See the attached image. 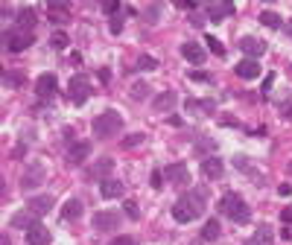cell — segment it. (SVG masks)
<instances>
[{"label": "cell", "instance_id": "6da1fadb", "mask_svg": "<svg viewBox=\"0 0 292 245\" xmlns=\"http://www.w3.org/2000/svg\"><path fill=\"white\" fill-rule=\"evenodd\" d=\"M205 198H208V193H205V190H187L184 196L173 204V219L181 222V225L196 222L199 216L205 213Z\"/></svg>", "mask_w": 292, "mask_h": 245}, {"label": "cell", "instance_id": "7a4b0ae2", "mask_svg": "<svg viewBox=\"0 0 292 245\" xmlns=\"http://www.w3.org/2000/svg\"><path fill=\"white\" fill-rule=\"evenodd\" d=\"M120 128H123V117H120V111H103L100 117H93V137H100V140L117 137Z\"/></svg>", "mask_w": 292, "mask_h": 245}, {"label": "cell", "instance_id": "3957f363", "mask_svg": "<svg viewBox=\"0 0 292 245\" xmlns=\"http://www.w3.org/2000/svg\"><path fill=\"white\" fill-rule=\"evenodd\" d=\"M219 207H222V213H225V216H228L234 225H245V222L251 219V210H248V204H245V201L237 196V193H228V196L222 198Z\"/></svg>", "mask_w": 292, "mask_h": 245}, {"label": "cell", "instance_id": "277c9868", "mask_svg": "<svg viewBox=\"0 0 292 245\" xmlns=\"http://www.w3.org/2000/svg\"><path fill=\"white\" fill-rule=\"evenodd\" d=\"M88 96H91V82H88V76H73V79L68 82V99L73 105H82L88 102Z\"/></svg>", "mask_w": 292, "mask_h": 245}, {"label": "cell", "instance_id": "5b68a950", "mask_svg": "<svg viewBox=\"0 0 292 245\" xmlns=\"http://www.w3.org/2000/svg\"><path fill=\"white\" fill-rule=\"evenodd\" d=\"M44 178H47L44 163L33 161V163H26V169H23V175H21V187H23V190H35V187L44 184Z\"/></svg>", "mask_w": 292, "mask_h": 245}, {"label": "cell", "instance_id": "8992f818", "mask_svg": "<svg viewBox=\"0 0 292 245\" xmlns=\"http://www.w3.org/2000/svg\"><path fill=\"white\" fill-rule=\"evenodd\" d=\"M120 228V213L117 210H96L93 213V231L100 233H111Z\"/></svg>", "mask_w": 292, "mask_h": 245}, {"label": "cell", "instance_id": "52a82bcc", "mask_svg": "<svg viewBox=\"0 0 292 245\" xmlns=\"http://www.w3.org/2000/svg\"><path fill=\"white\" fill-rule=\"evenodd\" d=\"M164 178L173 181L175 187H190V169H187V163H170L164 169Z\"/></svg>", "mask_w": 292, "mask_h": 245}, {"label": "cell", "instance_id": "ba28073f", "mask_svg": "<svg viewBox=\"0 0 292 245\" xmlns=\"http://www.w3.org/2000/svg\"><path fill=\"white\" fill-rule=\"evenodd\" d=\"M35 93H38V99H53L56 96V76L53 73H41L38 79H35Z\"/></svg>", "mask_w": 292, "mask_h": 245}, {"label": "cell", "instance_id": "9c48e42d", "mask_svg": "<svg viewBox=\"0 0 292 245\" xmlns=\"http://www.w3.org/2000/svg\"><path fill=\"white\" fill-rule=\"evenodd\" d=\"M88 155H91V143H88V140H76V143H70L68 158H64V161H68L70 166H79V163H85Z\"/></svg>", "mask_w": 292, "mask_h": 245}, {"label": "cell", "instance_id": "30bf717a", "mask_svg": "<svg viewBox=\"0 0 292 245\" xmlns=\"http://www.w3.org/2000/svg\"><path fill=\"white\" fill-rule=\"evenodd\" d=\"M237 47H240V50H243L248 58H254V61L263 56V53H266V44H263L260 38H254V35H245V38H240V44H237Z\"/></svg>", "mask_w": 292, "mask_h": 245}, {"label": "cell", "instance_id": "8fae6325", "mask_svg": "<svg viewBox=\"0 0 292 245\" xmlns=\"http://www.w3.org/2000/svg\"><path fill=\"white\" fill-rule=\"evenodd\" d=\"M6 47H9L12 53H21V50H26V47H33V32H9L6 35Z\"/></svg>", "mask_w": 292, "mask_h": 245}, {"label": "cell", "instance_id": "7c38bea8", "mask_svg": "<svg viewBox=\"0 0 292 245\" xmlns=\"http://www.w3.org/2000/svg\"><path fill=\"white\" fill-rule=\"evenodd\" d=\"M234 70H237L240 79H257V76H260V64H257L254 58H243Z\"/></svg>", "mask_w": 292, "mask_h": 245}, {"label": "cell", "instance_id": "4fadbf2b", "mask_svg": "<svg viewBox=\"0 0 292 245\" xmlns=\"http://www.w3.org/2000/svg\"><path fill=\"white\" fill-rule=\"evenodd\" d=\"M181 56H184L190 64H202L208 53H205V47H199V44H193V41H187V44L181 47Z\"/></svg>", "mask_w": 292, "mask_h": 245}, {"label": "cell", "instance_id": "5bb4252c", "mask_svg": "<svg viewBox=\"0 0 292 245\" xmlns=\"http://www.w3.org/2000/svg\"><path fill=\"white\" fill-rule=\"evenodd\" d=\"M272 239H275V233H272V225H257V236H248L245 239V245H272Z\"/></svg>", "mask_w": 292, "mask_h": 245}, {"label": "cell", "instance_id": "9a60e30c", "mask_svg": "<svg viewBox=\"0 0 292 245\" xmlns=\"http://www.w3.org/2000/svg\"><path fill=\"white\" fill-rule=\"evenodd\" d=\"M35 216H38V213H33L29 207L23 210V213H15V216H12V228H26V231H33L35 225H38Z\"/></svg>", "mask_w": 292, "mask_h": 245}, {"label": "cell", "instance_id": "2e32d148", "mask_svg": "<svg viewBox=\"0 0 292 245\" xmlns=\"http://www.w3.org/2000/svg\"><path fill=\"white\" fill-rule=\"evenodd\" d=\"M202 175L210 178V181L222 178V161L219 158H205V161H202Z\"/></svg>", "mask_w": 292, "mask_h": 245}, {"label": "cell", "instance_id": "e0dca14e", "mask_svg": "<svg viewBox=\"0 0 292 245\" xmlns=\"http://www.w3.org/2000/svg\"><path fill=\"white\" fill-rule=\"evenodd\" d=\"M82 216V201L79 198H68L64 207H61V219L64 222H76Z\"/></svg>", "mask_w": 292, "mask_h": 245}, {"label": "cell", "instance_id": "ac0fdd59", "mask_svg": "<svg viewBox=\"0 0 292 245\" xmlns=\"http://www.w3.org/2000/svg\"><path fill=\"white\" fill-rule=\"evenodd\" d=\"M111 166H114V161H111V158H100V161L93 163L85 175H88V178H103V181H105V175L111 172Z\"/></svg>", "mask_w": 292, "mask_h": 245}, {"label": "cell", "instance_id": "d6986e66", "mask_svg": "<svg viewBox=\"0 0 292 245\" xmlns=\"http://www.w3.org/2000/svg\"><path fill=\"white\" fill-rule=\"evenodd\" d=\"M26 242L29 245H50V231L44 225H35L33 231H26Z\"/></svg>", "mask_w": 292, "mask_h": 245}, {"label": "cell", "instance_id": "ffe728a7", "mask_svg": "<svg viewBox=\"0 0 292 245\" xmlns=\"http://www.w3.org/2000/svg\"><path fill=\"white\" fill-rule=\"evenodd\" d=\"M228 15H234V3H210L208 6L210 21H222V18H228Z\"/></svg>", "mask_w": 292, "mask_h": 245}, {"label": "cell", "instance_id": "44dd1931", "mask_svg": "<svg viewBox=\"0 0 292 245\" xmlns=\"http://www.w3.org/2000/svg\"><path fill=\"white\" fill-rule=\"evenodd\" d=\"M15 21H18V32H33V26H35V12H33V9H21Z\"/></svg>", "mask_w": 292, "mask_h": 245}, {"label": "cell", "instance_id": "7402d4cb", "mask_svg": "<svg viewBox=\"0 0 292 245\" xmlns=\"http://www.w3.org/2000/svg\"><path fill=\"white\" fill-rule=\"evenodd\" d=\"M100 193H103V198H120L123 196V184L114 181V178H105L103 187H100Z\"/></svg>", "mask_w": 292, "mask_h": 245}, {"label": "cell", "instance_id": "603a6c76", "mask_svg": "<svg viewBox=\"0 0 292 245\" xmlns=\"http://www.w3.org/2000/svg\"><path fill=\"white\" fill-rule=\"evenodd\" d=\"M26 207L33 210V213H47V210L53 207V196H50V193H47V196H33Z\"/></svg>", "mask_w": 292, "mask_h": 245}, {"label": "cell", "instance_id": "cb8c5ba5", "mask_svg": "<svg viewBox=\"0 0 292 245\" xmlns=\"http://www.w3.org/2000/svg\"><path fill=\"white\" fill-rule=\"evenodd\" d=\"M222 236V225L216 219H210V222H205V228H202V239L205 242H216Z\"/></svg>", "mask_w": 292, "mask_h": 245}, {"label": "cell", "instance_id": "d4e9b609", "mask_svg": "<svg viewBox=\"0 0 292 245\" xmlns=\"http://www.w3.org/2000/svg\"><path fill=\"white\" fill-rule=\"evenodd\" d=\"M155 111H170V108H173L175 105V93L173 91H164L161 96H155Z\"/></svg>", "mask_w": 292, "mask_h": 245}, {"label": "cell", "instance_id": "484cf974", "mask_svg": "<svg viewBox=\"0 0 292 245\" xmlns=\"http://www.w3.org/2000/svg\"><path fill=\"white\" fill-rule=\"evenodd\" d=\"M260 23H263V26H269V29H278L280 23V15L278 12H272V9H266V12H260Z\"/></svg>", "mask_w": 292, "mask_h": 245}, {"label": "cell", "instance_id": "4316f807", "mask_svg": "<svg viewBox=\"0 0 292 245\" xmlns=\"http://www.w3.org/2000/svg\"><path fill=\"white\" fill-rule=\"evenodd\" d=\"M149 96V85L146 82H135L132 85V99H146Z\"/></svg>", "mask_w": 292, "mask_h": 245}, {"label": "cell", "instance_id": "83f0119b", "mask_svg": "<svg viewBox=\"0 0 292 245\" xmlns=\"http://www.w3.org/2000/svg\"><path fill=\"white\" fill-rule=\"evenodd\" d=\"M50 44L56 47V50H64V47H68V35H64L61 29H58V32H53V35H50Z\"/></svg>", "mask_w": 292, "mask_h": 245}, {"label": "cell", "instance_id": "f1b7e54d", "mask_svg": "<svg viewBox=\"0 0 292 245\" xmlns=\"http://www.w3.org/2000/svg\"><path fill=\"white\" fill-rule=\"evenodd\" d=\"M138 67L140 70H155V67H158V61H155L152 56H140L138 58Z\"/></svg>", "mask_w": 292, "mask_h": 245}, {"label": "cell", "instance_id": "f546056e", "mask_svg": "<svg viewBox=\"0 0 292 245\" xmlns=\"http://www.w3.org/2000/svg\"><path fill=\"white\" fill-rule=\"evenodd\" d=\"M123 210H126L128 219H140V210H138V204H135V201H126V204H123Z\"/></svg>", "mask_w": 292, "mask_h": 245}, {"label": "cell", "instance_id": "4dcf8cb0", "mask_svg": "<svg viewBox=\"0 0 292 245\" xmlns=\"http://www.w3.org/2000/svg\"><path fill=\"white\" fill-rule=\"evenodd\" d=\"M143 140H146V137H143V134H128V137L123 140V143H126L128 149H135V146H140V143H143Z\"/></svg>", "mask_w": 292, "mask_h": 245}, {"label": "cell", "instance_id": "1f68e13d", "mask_svg": "<svg viewBox=\"0 0 292 245\" xmlns=\"http://www.w3.org/2000/svg\"><path fill=\"white\" fill-rule=\"evenodd\" d=\"M158 15H161V6H152V9H146V12H143V18H146L149 23H155V21H158Z\"/></svg>", "mask_w": 292, "mask_h": 245}, {"label": "cell", "instance_id": "d6a6232c", "mask_svg": "<svg viewBox=\"0 0 292 245\" xmlns=\"http://www.w3.org/2000/svg\"><path fill=\"white\" fill-rule=\"evenodd\" d=\"M208 47L213 50V53H216V56H225V47H222L219 41H216V38H208Z\"/></svg>", "mask_w": 292, "mask_h": 245}, {"label": "cell", "instance_id": "836d02e7", "mask_svg": "<svg viewBox=\"0 0 292 245\" xmlns=\"http://www.w3.org/2000/svg\"><path fill=\"white\" fill-rule=\"evenodd\" d=\"M114 245H138V239L135 236H128V233H123V236H117Z\"/></svg>", "mask_w": 292, "mask_h": 245}, {"label": "cell", "instance_id": "e575fe53", "mask_svg": "<svg viewBox=\"0 0 292 245\" xmlns=\"http://www.w3.org/2000/svg\"><path fill=\"white\" fill-rule=\"evenodd\" d=\"M152 187H155V190H161V169H155V172H152Z\"/></svg>", "mask_w": 292, "mask_h": 245}, {"label": "cell", "instance_id": "d590c367", "mask_svg": "<svg viewBox=\"0 0 292 245\" xmlns=\"http://www.w3.org/2000/svg\"><path fill=\"white\" fill-rule=\"evenodd\" d=\"M280 219H283V222H292V207H283V210H280Z\"/></svg>", "mask_w": 292, "mask_h": 245}, {"label": "cell", "instance_id": "8d00e7d4", "mask_svg": "<svg viewBox=\"0 0 292 245\" xmlns=\"http://www.w3.org/2000/svg\"><path fill=\"white\" fill-rule=\"evenodd\" d=\"M120 29H123V23H120V18H114V21H111V32H120Z\"/></svg>", "mask_w": 292, "mask_h": 245}, {"label": "cell", "instance_id": "74e56055", "mask_svg": "<svg viewBox=\"0 0 292 245\" xmlns=\"http://www.w3.org/2000/svg\"><path fill=\"white\" fill-rule=\"evenodd\" d=\"M278 193H280V196H289L292 187H289V184H280V187H278Z\"/></svg>", "mask_w": 292, "mask_h": 245}, {"label": "cell", "instance_id": "f35d334b", "mask_svg": "<svg viewBox=\"0 0 292 245\" xmlns=\"http://www.w3.org/2000/svg\"><path fill=\"white\" fill-rule=\"evenodd\" d=\"M286 32H289V35H292V21H289V26H286Z\"/></svg>", "mask_w": 292, "mask_h": 245}, {"label": "cell", "instance_id": "ab89813d", "mask_svg": "<svg viewBox=\"0 0 292 245\" xmlns=\"http://www.w3.org/2000/svg\"><path fill=\"white\" fill-rule=\"evenodd\" d=\"M286 117H289V120H292V108H289V111H286Z\"/></svg>", "mask_w": 292, "mask_h": 245}]
</instances>
